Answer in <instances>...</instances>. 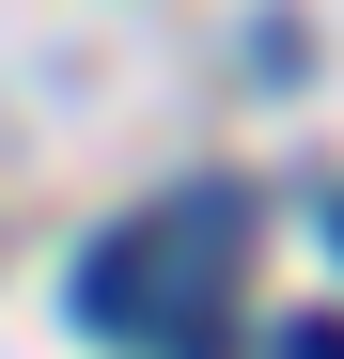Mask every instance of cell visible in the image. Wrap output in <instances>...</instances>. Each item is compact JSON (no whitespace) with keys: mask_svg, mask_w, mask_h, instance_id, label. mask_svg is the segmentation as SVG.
Masks as SVG:
<instances>
[{"mask_svg":"<svg viewBox=\"0 0 344 359\" xmlns=\"http://www.w3.org/2000/svg\"><path fill=\"white\" fill-rule=\"evenodd\" d=\"M282 359H344V313H313V328H282Z\"/></svg>","mask_w":344,"mask_h":359,"instance_id":"cell-2","label":"cell"},{"mask_svg":"<svg viewBox=\"0 0 344 359\" xmlns=\"http://www.w3.org/2000/svg\"><path fill=\"white\" fill-rule=\"evenodd\" d=\"M235 250V203L188 188V203H157V219H110L94 234V266H79V328L94 344H172L188 328V266Z\"/></svg>","mask_w":344,"mask_h":359,"instance_id":"cell-1","label":"cell"},{"mask_svg":"<svg viewBox=\"0 0 344 359\" xmlns=\"http://www.w3.org/2000/svg\"><path fill=\"white\" fill-rule=\"evenodd\" d=\"M329 250H344V203H329Z\"/></svg>","mask_w":344,"mask_h":359,"instance_id":"cell-3","label":"cell"}]
</instances>
